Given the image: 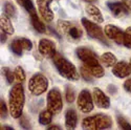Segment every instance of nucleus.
Returning a JSON list of instances; mask_svg holds the SVG:
<instances>
[{
    "label": "nucleus",
    "instance_id": "nucleus-1",
    "mask_svg": "<svg viewBox=\"0 0 131 130\" xmlns=\"http://www.w3.org/2000/svg\"><path fill=\"white\" fill-rule=\"evenodd\" d=\"M78 58L84 63V66L90 71V73L94 78H102L104 77L105 71L101 66L100 62L97 61L95 53L86 47H79L75 49Z\"/></svg>",
    "mask_w": 131,
    "mask_h": 130
},
{
    "label": "nucleus",
    "instance_id": "nucleus-2",
    "mask_svg": "<svg viewBox=\"0 0 131 130\" xmlns=\"http://www.w3.org/2000/svg\"><path fill=\"white\" fill-rule=\"evenodd\" d=\"M24 100H25V96H24L23 86L21 83L18 82L10 88L9 96H8L9 113L14 118H19L22 115Z\"/></svg>",
    "mask_w": 131,
    "mask_h": 130
},
{
    "label": "nucleus",
    "instance_id": "nucleus-3",
    "mask_svg": "<svg viewBox=\"0 0 131 130\" xmlns=\"http://www.w3.org/2000/svg\"><path fill=\"white\" fill-rule=\"evenodd\" d=\"M53 64L56 66L58 72L63 78L67 79L68 81H78L79 80V72L74 65L68 61L66 58L61 56L60 53H56L52 58Z\"/></svg>",
    "mask_w": 131,
    "mask_h": 130
},
{
    "label": "nucleus",
    "instance_id": "nucleus-4",
    "mask_svg": "<svg viewBox=\"0 0 131 130\" xmlns=\"http://www.w3.org/2000/svg\"><path fill=\"white\" fill-rule=\"evenodd\" d=\"M112 126V120L106 114H95L85 117L82 122V128L88 130H101L107 129Z\"/></svg>",
    "mask_w": 131,
    "mask_h": 130
},
{
    "label": "nucleus",
    "instance_id": "nucleus-5",
    "mask_svg": "<svg viewBox=\"0 0 131 130\" xmlns=\"http://www.w3.org/2000/svg\"><path fill=\"white\" fill-rule=\"evenodd\" d=\"M57 25L62 34L72 41L80 40L83 36L82 29L73 22H69V21H65V20H59Z\"/></svg>",
    "mask_w": 131,
    "mask_h": 130
},
{
    "label": "nucleus",
    "instance_id": "nucleus-6",
    "mask_svg": "<svg viewBox=\"0 0 131 130\" xmlns=\"http://www.w3.org/2000/svg\"><path fill=\"white\" fill-rule=\"evenodd\" d=\"M81 23H82V25L84 26V28L86 29L87 34H88V36H89L90 38L95 39V40H97V41L104 43L106 46H109V42H108V40L106 39L105 32L102 30V28H101L99 25H97L95 22H91V21H89L88 19L82 18Z\"/></svg>",
    "mask_w": 131,
    "mask_h": 130
},
{
    "label": "nucleus",
    "instance_id": "nucleus-7",
    "mask_svg": "<svg viewBox=\"0 0 131 130\" xmlns=\"http://www.w3.org/2000/svg\"><path fill=\"white\" fill-rule=\"evenodd\" d=\"M48 87V81L42 73H36L28 81V90L32 95H40L44 93Z\"/></svg>",
    "mask_w": 131,
    "mask_h": 130
},
{
    "label": "nucleus",
    "instance_id": "nucleus-8",
    "mask_svg": "<svg viewBox=\"0 0 131 130\" xmlns=\"http://www.w3.org/2000/svg\"><path fill=\"white\" fill-rule=\"evenodd\" d=\"M46 106H47V109L52 114L59 113L62 110L63 101H62L61 92L58 88H52L51 90H49L46 98Z\"/></svg>",
    "mask_w": 131,
    "mask_h": 130
},
{
    "label": "nucleus",
    "instance_id": "nucleus-9",
    "mask_svg": "<svg viewBox=\"0 0 131 130\" xmlns=\"http://www.w3.org/2000/svg\"><path fill=\"white\" fill-rule=\"evenodd\" d=\"M92 96L90 92L86 89H83L79 95H78V100H77V106L78 109L83 112V113H88L92 111L93 109V101H92Z\"/></svg>",
    "mask_w": 131,
    "mask_h": 130
},
{
    "label": "nucleus",
    "instance_id": "nucleus-10",
    "mask_svg": "<svg viewBox=\"0 0 131 130\" xmlns=\"http://www.w3.org/2000/svg\"><path fill=\"white\" fill-rule=\"evenodd\" d=\"M104 32L105 35L112 41H114L116 44L118 45H124V41H125V32L118 28L115 25L112 24H107L104 27Z\"/></svg>",
    "mask_w": 131,
    "mask_h": 130
},
{
    "label": "nucleus",
    "instance_id": "nucleus-11",
    "mask_svg": "<svg viewBox=\"0 0 131 130\" xmlns=\"http://www.w3.org/2000/svg\"><path fill=\"white\" fill-rule=\"evenodd\" d=\"M38 49L41 55L46 58H53V56L57 53L56 44L49 39H41L38 44Z\"/></svg>",
    "mask_w": 131,
    "mask_h": 130
},
{
    "label": "nucleus",
    "instance_id": "nucleus-12",
    "mask_svg": "<svg viewBox=\"0 0 131 130\" xmlns=\"http://www.w3.org/2000/svg\"><path fill=\"white\" fill-rule=\"evenodd\" d=\"M52 0H37V6L41 17L46 22H51L53 20V13L49 8V5Z\"/></svg>",
    "mask_w": 131,
    "mask_h": 130
},
{
    "label": "nucleus",
    "instance_id": "nucleus-13",
    "mask_svg": "<svg viewBox=\"0 0 131 130\" xmlns=\"http://www.w3.org/2000/svg\"><path fill=\"white\" fill-rule=\"evenodd\" d=\"M112 73L115 75V77H117L119 79L127 78L128 75L131 73V66H130V64H128L125 61L116 62L115 65L112 67Z\"/></svg>",
    "mask_w": 131,
    "mask_h": 130
},
{
    "label": "nucleus",
    "instance_id": "nucleus-14",
    "mask_svg": "<svg viewBox=\"0 0 131 130\" xmlns=\"http://www.w3.org/2000/svg\"><path fill=\"white\" fill-rule=\"evenodd\" d=\"M93 100H94V104L99 108H102V109H107L110 106L109 98L99 88L93 89Z\"/></svg>",
    "mask_w": 131,
    "mask_h": 130
},
{
    "label": "nucleus",
    "instance_id": "nucleus-15",
    "mask_svg": "<svg viewBox=\"0 0 131 130\" xmlns=\"http://www.w3.org/2000/svg\"><path fill=\"white\" fill-rule=\"evenodd\" d=\"M107 6H108L109 9H110L111 14L116 18H122V17H124V16H126L128 14V9L123 4V2L119 3V2H110V1H108L107 2Z\"/></svg>",
    "mask_w": 131,
    "mask_h": 130
},
{
    "label": "nucleus",
    "instance_id": "nucleus-16",
    "mask_svg": "<svg viewBox=\"0 0 131 130\" xmlns=\"http://www.w3.org/2000/svg\"><path fill=\"white\" fill-rule=\"evenodd\" d=\"M86 12L95 23H102L104 21V17H103V15L101 13V10L97 8L94 4H92V3L87 4L86 5Z\"/></svg>",
    "mask_w": 131,
    "mask_h": 130
},
{
    "label": "nucleus",
    "instance_id": "nucleus-17",
    "mask_svg": "<svg viewBox=\"0 0 131 130\" xmlns=\"http://www.w3.org/2000/svg\"><path fill=\"white\" fill-rule=\"evenodd\" d=\"M78 123V115L73 109H68L65 113V127L67 129H74Z\"/></svg>",
    "mask_w": 131,
    "mask_h": 130
},
{
    "label": "nucleus",
    "instance_id": "nucleus-18",
    "mask_svg": "<svg viewBox=\"0 0 131 130\" xmlns=\"http://www.w3.org/2000/svg\"><path fill=\"white\" fill-rule=\"evenodd\" d=\"M0 26H1V30L4 31L6 35H13L14 34V26L9 20V17H7L5 14L1 15L0 18Z\"/></svg>",
    "mask_w": 131,
    "mask_h": 130
},
{
    "label": "nucleus",
    "instance_id": "nucleus-19",
    "mask_svg": "<svg viewBox=\"0 0 131 130\" xmlns=\"http://www.w3.org/2000/svg\"><path fill=\"white\" fill-rule=\"evenodd\" d=\"M29 16H30L31 24H32V26H34V28H35L38 32H40V34H43V32H45V25H44V23H43L42 21L40 20V18H39V16L37 15V13L34 12V13L29 14Z\"/></svg>",
    "mask_w": 131,
    "mask_h": 130
},
{
    "label": "nucleus",
    "instance_id": "nucleus-20",
    "mask_svg": "<svg viewBox=\"0 0 131 130\" xmlns=\"http://www.w3.org/2000/svg\"><path fill=\"white\" fill-rule=\"evenodd\" d=\"M101 62L106 67H113L115 65V63L117 62V60H116V57L112 52L107 51L101 56Z\"/></svg>",
    "mask_w": 131,
    "mask_h": 130
},
{
    "label": "nucleus",
    "instance_id": "nucleus-21",
    "mask_svg": "<svg viewBox=\"0 0 131 130\" xmlns=\"http://www.w3.org/2000/svg\"><path fill=\"white\" fill-rule=\"evenodd\" d=\"M51 120H52V113L48 110V109H45V110H42L39 114V123L43 126L45 125H48L51 123Z\"/></svg>",
    "mask_w": 131,
    "mask_h": 130
},
{
    "label": "nucleus",
    "instance_id": "nucleus-22",
    "mask_svg": "<svg viewBox=\"0 0 131 130\" xmlns=\"http://www.w3.org/2000/svg\"><path fill=\"white\" fill-rule=\"evenodd\" d=\"M3 9H4V14L9 17V18H15L16 17V13L17 9L15 7V5L12 2H5L3 5Z\"/></svg>",
    "mask_w": 131,
    "mask_h": 130
},
{
    "label": "nucleus",
    "instance_id": "nucleus-23",
    "mask_svg": "<svg viewBox=\"0 0 131 130\" xmlns=\"http://www.w3.org/2000/svg\"><path fill=\"white\" fill-rule=\"evenodd\" d=\"M9 48L17 56H21V55H22V51L24 50L23 47H22V45H21L20 41H19V39H15L12 43H10Z\"/></svg>",
    "mask_w": 131,
    "mask_h": 130
},
{
    "label": "nucleus",
    "instance_id": "nucleus-24",
    "mask_svg": "<svg viewBox=\"0 0 131 130\" xmlns=\"http://www.w3.org/2000/svg\"><path fill=\"white\" fill-rule=\"evenodd\" d=\"M17 1L21 6H23L27 10L28 14H31V13L36 12V9L34 7V4H32V0H17Z\"/></svg>",
    "mask_w": 131,
    "mask_h": 130
},
{
    "label": "nucleus",
    "instance_id": "nucleus-25",
    "mask_svg": "<svg viewBox=\"0 0 131 130\" xmlns=\"http://www.w3.org/2000/svg\"><path fill=\"white\" fill-rule=\"evenodd\" d=\"M65 99H66V102L67 103H72L75 99V93H74V90L72 88V86L70 85H67L66 88H65Z\"/></svg>",
    "mask_w": 131,
    "mask_h": 130
},
{
    "label": "nucleus",
    "instance_id": "nucleus-26",
    "mask_svg": "<svg viewBox=\"0 0 131 130\" xmlns=\"http://www.w3.org/2000/svg\"><path fill=\"white\" fill-rule=\"evenodd\" d=\"M14 74H15V79L19 82V83H22L25 80V72L23 70V68L21 66H17L14 70Z\"/></svg>",
    "mask_w": 131,
    "mask_h": 130
},
{
    "label": "nucleus",
    "instance_id": "nucleus-27",
    "mask_svg": "<svg viewBox=\"0 0 131 130\" xmlns=\"http://www.w3.org/2000/svg\"><path fill=\"white\" fill-rule=\"evenodd\" d=\"M1 72H2V75L6 79V81H7L9 84H12V83L14 82L15 74H14V72L10 71V69H9L8 67H2Z\"/></svg>",
    "mask_w": 131,
    "mask_h": 130
},
{
    "label": "nucleus",
    "instance_id": "nucleus-28",
    "mask_svg": "<svg viewBox=\"0 0 131 130\" xmlns=\"http://www.w3.org/2000/svg\"><path fill=\"white\" fill-rule=\"evenodd\" d=\"M117 124H118V126L121 127L122 129H128V130L131 129V125L128 123V121H126V118L123 117L122 115L117 116Z\"/></svg>",
    "mask_w": 131,
    "mask_h": 130
},
{
    "label": "nucleus",
    "instance_id": "nucleus-29",
    "mask_svg": "<svg viewBox=\"0 0 131 130\" xmlns=\"http://www.w3.org/2000/svg\"><path fill=\"white\" fill-rule=\"evenodd\" d=\"M19 41L22 45L23 49L24 50H30L32 48V43L29 39H26V38H19Z\"/></svg>",
    "mask_w": 131,
    "mask_h": 130
},
{
    "label": "nucleus",
    "instance_id": "nucleus-30",
    "mask_svg": "<svg viewBox=\"0 0 131 130\" xmlns=\"http://www.w3.org/2000/svg\"><path fill=\"white\" fill-rule=\"evenodd\" d=\"M124 45L126 47L131 48V26L128 27L125 30V41H124Z\"/></svg>",
    "mask_w": 131,
    "mask_h": 130
},
{
    "label": "nucleus",
    "instance_id": "nucleus-31",
    "mask_svg": "<svg viewBox=\"0 0 131 130\" xmlns=\"http://www.w3.org/2000/svg\"><path fill=\"white\" fill-rule=\"evenodd\" d=\"M81 74H82V77L86 81H88V82H91L92 81V77H93V75L90 73V71L87 69L85 66H82L81 67Z\"/></svg>",
    "mask_w": 131,
    "mask_h": 130
},
{
    "label": "nucleus",
    "instance_id": "nucleus-32",
    "mask_svg": "<svg viewBox=\"0 0 131 130\" xmlns=\"http://www.w3.org/2000/svg\"><path fill=\"white\" fill-rule=\"evenodd\" d=\"M0 114H1V117L5 118L7 115V109H6V105L5 102L1 99V102H0Z\"/></svg>",
    "mask_w": 131,
    "mask_h": 130
},
{
    "label": "nucleus",
    "instance_id": "nucleus-33",
    "mask_svg": "<svg viewBox=\"0 0 131 130\" xmlns=\"http://www.w3.org/2000/svg\"><path fill=\"white\" fill-rule=\"evenodd\" d=\"M20 125L22 126L23 128H25V129H30V125H29V123H28V120H26V117H24V116H22L21 115V117H20Z\"/></svg>",
    "mask_w": 131,
    "mask_h": 130
},
{
    "label": "nucleus",
    "instance_id": "nucleus-34",
    "mask_svg": "<svg viewBox=\"0 0 131 130\" xmlns=\"http://www.w3.org/2000/svg\"><path fill=\"white\" fill-rule=\"evenodd\" d=\"M124 89L128 92H131V78L126 80L125 83H124Z\"/></svg>",
    "mask_w": 131,
    "mask_h": 130
},
{
    "label": "nucleus",
    "instance_id": "nucleus-35",
    "mask_svg": "<svg viewBox=\"0 0 131 130\" xmlns=\"http://www.w3.org/2000/svg\"><path fill=\"white\" fill-rule=\"evenodd\" d=\"M122 2L127 7V9L131 13V0H122Z\"/></svg>",
    "mask_w": 131,
    "mask_h": 130
},
{
    "label": "nucleus",
    "instance_id": "nucleus-36",
    "mask_svg": "<svg viewBox=\"0 0 131 130\" xmlns=\"http://www.w3.org/2000/svg\"><path fill=\"white\" fill-rule=\"evenodd\" d=\"M108 91L110 92L111 94L115 93V91H116V88H115V86H114V85H109V86H108Z\"/></svg>",
    "mask_w": 131,
    "mask_h": 130
},
{
    "label": "nucleus",
    "instance_id": "nucleus-37",
    "mask_svg": "<svg viewBox=\"0 0 131 130\" xmlns=\"http://www.w3.org/2000/svg\"><path fill=\"white\" fill-rule=\"evenodd\" d=\"M5 35H6L5 32L1 30V43H4V42H5V40H6V37H5Z\"/></svg>",
    "mask_w": 131,
    "mask_h": 130
},
{
    "label": "nucleus",
    "instance_id": "nucleus-38",
    "mask_svg": "<svg viewBox=\"0 0 131 130\" xmlns=\"http://www.w3.org/2000/svg\"><path fill=\"white\" fill-rule=\"evenodd\" d=\"M58 130V129H61L59 126H56V125H52V126H50V127H48V130Z\"/></svg>",
    "mask_w": 131,
    "mask_h": 130
},
{
    "label": "nucleus",
    "instance_id": "nucleus-39",
    "mask_svg": "<svg viewBox=\"0 0 131 130\" xmlns=\"http://www.w3.org/2000/svg\"><path fill=\"white\" fill-rule=\"evenodd\" d=\"M1 129H10V130H12L13 127H9V126H1Z\"/></svg>",
    "mask_w": 131,
    "mask_h": 130
},
{
    "label": "nucleus",
    "instance_id": "nucleus-40",
    "mask_svg": "<svg viewBox=\"0 0 131 130\" xmlns=\"http://www.w3.org/2000/svg\"><path fill=\"white\" fill-rule=\"evenodd\" d=\"M85 1H87V2H94L95 0H85Z\"/></svg>",
    "mask_w": 131,
    "mask_h": 130
},
{
    "label": "nucleus",
    "instance_id": "nucleus-41",
    "mask_svg": "<svg viewBox=\"0 0 131 130\" xmlns=\"http://www.w3.org/2000/svg\"><path fill=\"white\" fill-rule=\"evenodd\" d=\"M129 64H130V66H131V59H130V63Z\"/></svg>",
    "mask_w": 131,
    "mask_h": 130
}]
</instances>
